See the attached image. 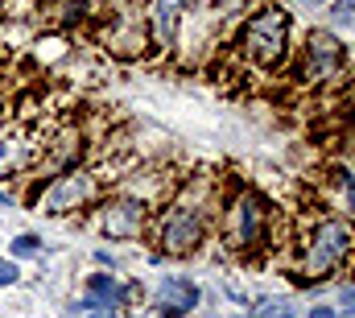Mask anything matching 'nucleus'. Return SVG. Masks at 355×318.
<instances>
[{"mask_svg":"<svg viewBox=\"0 0 355 318\" xmlns=\"http://www.w3.org/2000/svg\"><path fill=\"white\" fill-rule=\"evenodd\" d=\"M285 33H289V12L285 8H261L244 25V54L257 67H277L285 58Z\"/></svg>","mask_w":355,"mask_h":318,"instance_id":"1","label":"nucleus"},{"mask_svg":"<svg viewBox=\"0 0 355 318\" xmlns=\"http://www.w3.org/2000/svg\"><path fill=\"white\" fill-rule=\"evenodd\" d=\"M352 252V228L347 224H339V219H327L314 240H310V248H306V260H302V277L306 281H318V277H327L343 256Z\"/></svg>","mask_w":355,"mask_h":318,"instance_id":"2","label":"nucleus"},{"mask_svg":"<svg viewBox=\"0 0 355 318\" xmlns=\"http://www.w3.org/2000/svg\"><path fill=\"white\" fill-rule=\"evenodd\" d=\"M339 67H343V46H339V37H335V33H327V29H310V37H306L302 79H310V83L331 79Z\"/></svg>","mask_w":355,"mask_h":318,"instance_id":"3","label":"nucleus"},{"mask_svg":"<svg viewBox=\"0 0 355 318\" xmlns=\"http://www.w3.org/2000/svg\"><path fill=\"white\" fill-rule=\"evenodd\" d=\"M202 232H207V224H202L198 211L174 207V211L166 215V224H162V244H166V252L186 256V252H194V248L202 244Z\"/></svg>","mask_w":355,"mask_h":318,"instance_id":"4","label":"nucleus"},{"mask_svg":"<svg viewBox=\"0 0 355 318\" xmlns=\"http://www.w3.org/2000/svg\"><path fill=\"white\" fill-rule=\"evenodd\" d=\"M261 219H265V211H261L257 194H240L232 215H227V240H232L236 252H248V248L261 244Z\"/></svg>","mask_w":355,"mask_h":318,"instance_id":"5","label":"nucleus"},{"mask_svg":"<svg viewBox=\"0 0 355 318\" xmlns=\"http://www.w3.org/2000/svg\"><path fill=\"white\" fill-rule=\"evenodd\" d=\"M91 194V178L83 169H67L62 178H54V186L46 190L42 199V215H67V211H79V203Z\"/></svg>","mask_w":355,"mask_h":318,"instance_id":"6","label":"nucleus"},{"mask_svg":"<svg viewBox=\"0 0 355 318\" xmlns=\"http://www.w3.org/2000/svg\"><path fill=\"white\" fill-rule=\"evenodd\" d=\"M145 228V207L137 199H112L103 207V232L116 240H132Z\"/></svg>","mask_w":355,"mask_h":318,"instance_id":"7","label":"nucleus"},{"mask_svg":"<svg viewBox=\"0 0 355 318\" xmlns=\"http://www.w3.org/2000/svg\"><path fill=\"white\" fill-rule=\"evenodd\" d=\"M194 302H198V290L190 285V281H162V306L166 310H194Z\"/></svg>","mask_w":355,"mask_h":318,"instance_id":"8","label":"nucleus"},{"mask_svg":"<svg viewBox=\"0 0 355 318\" xmlns=\"http://www.w3.org/2000/svg\"><path fill=\"white\" fill-rule=\"evenodd\" d=\"M178 8H182V0H157V33H162V46H170V42H174Z\"/></svg>","mask_w":355,"mask_h":318,"instance_id":"9","label":"nucleus"},{"mask_svg":"<svg viewBox=\"0 0 355 318\" xmlns=\"http://www.w3.org/2000/svg\"><path fill=\"white\" fill-rule=\"evenodd\" d=\"M75 310H79V315H87V318H120V315H116V302H95V298L79 302Z\"/></svg>","mask_w":355,"mask_h":318,"instance_id":"10","label":"nucleus"},{"mask_svg":"<svg viewBox=\"0 0 355 318\" xmlns=\"http://www.w3.org/2000/svg\"><path fill=\"white\" fill-rule=\"evenodd\" d=\"M91 294H95L99 302H120V290H116L112 277H91Z\"/></svg>","mask_w":355,"mask_h":318,"instance_id":"11","label":"nucleus"},{"mask_svg":"<svg viewBox=\"0 0 355 318\" xmlns=\"http://www.w3.org/2000/svg\"><path fill=\"white\" fill-rule=\"evenodd\" d=\"M289 315H293L289 302H272V298H268V302H261V310H257L252 318H289Z\"/></svg>","mask_w":355,"mask_h":318,"instance_id":"12","label":"nucleus"},{"mask_svg":"<svg viewBox=\"0 0 355 318\" xmlns=\"http://www.w3.org/2000/svg\"><path fill=\"white\" fill-rule=\"evenodd\" d=\"M37 244H42L37 236H17V240H12V256H33V252H37Z\"/></svg>","mask_w":355,"mask_h":318,"instance_id":"13","label":"nucleus"},{"mask_svg":"<svg viewBox=\"0 0 355 318\" xmlns=\"http://www.w3.org/2000/svg\"><path fill=\"white\" fill-rule=\"evenodd\" d=\"M17 277H21V273H17V265H12V260H0V285H12Z\"/></svg>","mask_w":355,"mask_h":318,"instance_id":"14","label":"nucleus"},{"mask_svg":"<svg viewBox=\"0 0 355 318\" xmlns=\"http://www.w3.org/2000/svg\"><path fill=\"white\" fill-rule=\"evenodd\" d=\"M347 207L355 211V178H347Z\"/></svg>","mask_w":355,"mask_h":318,"instance_id":"15","label":"nucleus"},{"mask_svg":"<svg viewBox=\"0 0 355 318\" xmlns=\"http://www.w3.org/2000/svg\"><path fill=\"white\" fill-rule=\"evenodd\" d=\"M352 4L355 0H339V17H352Z\"/></svg>","mask_w":355,"mask_h":318,"instance_id":"16","label":"nucleus"},{"mask_svg":"<svg viewBox=\"0 0 355 318\" xmlns=\"http://www.w3.org/2000/svg\"><path fill=\"white\" fill-rule=\"evenodd\" d=\"M310 318H335V310H310Z\"/></svg>","mask_w":355,"mask_h":318,"instance_id":"17","label":"nucleus"},{"mask_svg":"<svg viewBox=\"0 0 355 318\" xmlns=\"http://www.w3.org/2000/svg\"><path fill=\"white\" fill-rule=\"evenodd\" d=\"M0 207H8V194H0Z\"/></svg>","mask_w":355,"mask_h":318,"instance_id":"18","label":"nucleus"},{"mask_svg":"<svg viewBox=\"0 0 355 318\" xmlns=\"http://www.w3.org/2000/svg\"><path fill=\"white\" fill-rule=\"evenodd\" d=\"M343 318H355V315H343Z\"/></svg>","mask_w":355,"mask_h":318,"instance_id":"19","label":"nucleus"}]
</instances>
